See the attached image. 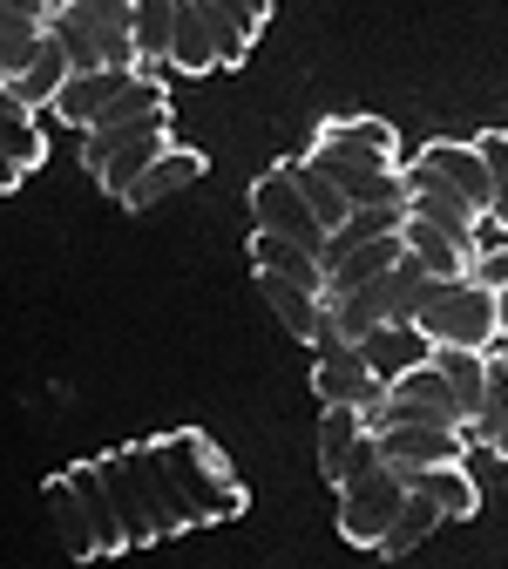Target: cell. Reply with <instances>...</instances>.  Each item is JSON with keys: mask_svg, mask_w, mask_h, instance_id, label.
Instances as JSON below:
<instances>
[{"mask_svg": "<svg viewBox=\"0 0 508 569\" xmlns=\"http://www.w3.org/2000/svg\"><path fill=\"white\" fill-rule=\"evenodd\" d=\"M41 516H48V529L61 536V549H68V556H96V522H89V509H82L76 481H68V468L41 488Z\"/></svg>", "mask_w": 508, "mask_h": 569, "instance_id": "cell-21", "label": "cell"}, {"mask_svg": "<svg viewBox=\"0 0 508 569\" xmlns=\"http://www.w3.org/2000/svg\"><path fill=\"white\" fill-rule=\"evenodd\" d=\"M312 157H346V163H373V170H400V136L380 116H326L312 129Z\"/></svg>", "mask_w": 508, "mask_h": 569, "instance_id": "cell-9", "label": "cell"}, {"mask_svg": "<svg viewBox=\"0 0 508 569\" xmlns=\"http://www.w3.org/2000/svg\"><path fill=\"white\" fill-rule=\"evenodd\" d=\"M380 455L400 468H427V461H461L468 455V427H441V420H400L380 427Z\"/></svg>", "mask_w": 508, "mask_h": 569, "instance_id": "cell-12", "label": "cell"}, {"mask_svg": "<svg viewBox=\"0 0 508 569\" xmlns=\"http://www.w3.org/2000/svg\"><path fill=\"white\" fill-rule=\"evenodd\" d=\"M407 258V238L400 231H387V238H359L332 271H326V292H352V284H373L380 271H394Z\"/></svg>", "mask_w": 508, "mask_h": 569, "instance_id": "cell-24", "label": "cell"}, {"mask_svg": "<svg viewBox=\"0 0 508 569\" xmlns=\"http://www.w3.org/2000/svg\"><path fill=\"white\" fill-rule=\"evenodd\" d=\"M420 332L434 346H501V312L495 292L468 271V278H434L427 299H420Z\"/></svg>", "mask_w": 508, "mask_h": 569, "instance_id": "cell-3", "label": "cell"}, {"mask_svg": "<svg viewBox=\"0 0 508 569\" xmlns=\"http://www.w3.org/2000/svg\"><path fill=\"white\" fill-rule=\"evenodd\" d=\"M448 516H441V502H427V495H407V509L394 516V529H387V542H380V556H414L434 529H441Z\"/></svg>", "mask_w": 508, "mask_h": 569, "instance_id": "cell-30", "label": "cell"}, {"mask_svg": "<svg viewBox=\"0 0 508 569\" xmlns=\"http://www.w3.org/2000/svg\"><path fill=\"white\" fill-rule=\"evenodd\" d=\"M177 0H136V68H170Z\"/></svg>", "mask_w": 508, "mask_h": 569, "instance_id": "cell-27", "label": "cell"}, {"mask_svg": "<svg viewBox=\"0 0 508 569\" xmlns=\"http://www.w3.org/2000/svg\"><path fill=\"white\" fill-rule=\"evenodd\" d=\"M407 475L380 455V461H367V468H352L346 481H339V536L346 542H359V549H380L387 542V529H394V516L407 509Z\"/></svg>", "mask_w": 508, "mask_h": 569, "instance_id": "cell-4", "label": "cell"}, {"mask_svg": "<svg viewBox=\"0 0 508 569\" xmlns=\"http://www.w3.org/2000/svg\"><path fill=\"white\" fill-rule=\"evenodd\" d=\"M367 461H380V435L367 427V413L319 400V475L339 488L352 468H367Z\"/></svg>", "mask_w": 508, "mask_h": 569, "instance_id": "cell-11", "label": "cell"}, {"mask_svg": "<svg viewBox=\"0 0 508 569\" xmlns=\"http://www.w3.org/2000/svg\"><path fill=\"white\" fill-rule=\"evenodd\" d=\"M427 177H441L455 197H468L481 218L495 210V183H488V150H481V136L475 142H461V136H434V142H420V157H414Z\"/></svg>", "mask_w": 508, "mask_h": 569, "instance_id": "cell-10", "label": "cell"}, {"mask_svg": "<svg viewBox=\"0 0 508 569\" xmlns=\"http://www.w3.org/2000/svg\"><path fill=\"white\" fill-rule=\"evenodd\" d=\"M501 420H508V339L488 346V387H481V407L468 413V448H488L495 455Z\"/></svg>", "mask_w": 508, "mask_h": 569, "instance_id": "cell-26", "label": "cell"}, {"mask_svg": "<svg viewBox=\"0 0 508 569\" xmlns=\"http://www.w3.org/2000/svg\"><path fill=\"white\" fill-rule=\"evenodd\" d=\"M359 360L394 387L400 373H414L420 360H434V339L420 332V319H387V326H373L367 339H359Z\"/></svg>", "mask_w": 508, "mask_h": 569, "instance_id": "cell-15", "label": "cell"}, {"mask_svg": "<svg viewBox=\"0 0 508 569\" xmlns=\"http://www.w3.org/2000/svg\"><path fill=\"white\" fill-rule=\"evenodd\" d=\"M197 177H203V157H197V150H183V142H170V150L136 177V190L122 197V210H157V203H170L177 190H190Z\"/></svg>", "mask_w": 508, "mask_h": 569, "instance_id": "cell-20", "label": "cell"}, {"mask_svg": "<svg viewBox=\"0 0 508 569\" xmlns=\"http://www.w3.org/2000/svg\"><path fill=\"white\" fill-rule=\"evenodd\" d=\"M68 481H76L82 509H89V522H96V556H122V549H129V529H122V509H116L109 468H102V461H76V468H68Z\"/></svg>", "mask_w": 508, "mask_h": 569, "instance_id": "cell-18", "label": "cell"}, {"mask_svg": "<svg viewBox=\"0 0 508 569\" xmlns=\"http://www.w3.org/2000/svg\"><path fill=\"white\" fill-rule=\"evenodd\" d=\"M170 68L183 76H217V28L203 14V0H177V41H170Z\"/></svg>", "mask_w": 508, "mask_h": 569, "instance_id": "cell-22", "label": "cell"}, {"mask_svg": "<svg viewBox=\"0 0 508 569\" xmlns=\"http://www.w3.org/2000/svg\"><path fill=\"white\" fill-rule=\"evenodd\" d=\"M481 150H488V183H495V210H488V224L508 231V129H488L481 136Z\"/></svg>", "mask_w": 508, "mask_h": 569, "instance_id": "cell-32", "label": "cell"}, {"mask_svg": "<svg viewBox=\"0 0 508 569\" xmlns=\"http://www.w3.org/2000/svg\"><path fill=\"white\" fill-rule=\"evenodd\" d=\"M157 448H163L177 488L190 495L197 522H231V516H245V481L231 475V461H225V448H217V441H203L197 427H183V435H163Z\"/></svg>", "mask_w": 508, "mask_h": 569, "instance_id": "cell-1", "label": "cell"}, {"mask_svg": "<svg viewBox=\"0 0 508 569\" xmlns=\"http://www.w3.org/2000/svg\"><path fill=\"white\" fill-rule=\"evenodd\" d=\"M251 231H278V238H292V244H312L326 251V218L312 210V197L299 190L292 163H271L258 183H251Z\"/></svg>", "mask_w": 508, "mask_h": 569, "instance_id": "cell-6", "label": "cell"}, {"mask_svg": "<svg viewBox=\"0 0 508 569\" xmlns=\"http://www.w3.org/2000/svg\"><path fill=\"white\" fill-rule=\"evenodd\" d=\"M102 468H109V488H116V509H122L129 549H142V542H157V522H150V509H142V488H136L129 461H122V455H102Z\"/></svg>", "mask_w": 508, "mask_h": 569, "instance_id": "cell-29", "label": "cell"}, {"mask_svg": "<svg viewBox=\"0 0 508 569\" xmlns=\"http://www.w3.org/2000/svg\"><path fill=\"white\" fill-rule=\"evenodd\" d=\"M41 41H48V21H41V14L0 8V68H8V76H21V68L41 54Z\"/></svg>", "mask_w": 508, "mask_h": 569, "instance_id": "cell-28", "label": "cell"}, {"mask_svg": "<svg viewBox=\"0 0 508 569\" xmlns=\"http://www.w3.org/2000/svg\"><path fill=\"white\" fill-rule=\"evenodd\" d=\"M21 177H28V170H21L8 150H0V190H21Z\"/></svg>", "mask_w": 508, "mask_h": 569, "instance_id": "cell-34", "label": "cell"}, {"mask_svg": "<svg viewBox=\"0 0 508 569\" xmlns=\"http://www.w3.org/2000/svg\"><path fill=\"white\" fill-rule=\"evenodd\" d=\"M495 312H501V339H508V284H495Z\"/></svg>", "mask_w": 508, "mask_h": 569, "instance_id": "cell-35", "label": "cell"}, {"mask_svg": "<svg viewBox=\"0 0 508 569\" xmlns=\"http://www.w3.org/2000/svg\"><path fill=\"white\" fill-rule=\"evenodd\" d=\"M495 455H501V461H508V420H501V435H495Z\"/></svg>", "mask_w": 508, "mask_h": 569, "instance_id": "cell-36", "label": "cell"}, {"mask_svg": "<svg viewBox=\"0 0 508 569\" xmlns=\"http://www.w3.org/2000/svg\"><path fill=\"white\" fill-rule=\"evenodd\" d=\"M285 163H292L299 190L312 197V210H319V218H326V231H339V224L352 218V197H346V190H339V183H332V177H326V170H319L312 157H285Z\"/></svg>", "mask_w": 508, "mask_h": 569, "instance_id": "cell-31", "label": "cell"}, {"mask_svg": "<svg viewBox=\"0 0 508 569\" xmlns=\"http://www.w3.org/2000/svg\"><path fill=\"white\" fill-rule=\"evenodd\" d=\"M136 82V68H122V61H102V68H76V76L61 82V96H54V116L68 122V129H89L122 89Z\"/></svg>", "mask_w": 508, "mask_h": 569, "instance_id": "cell-13", "label": "cell"}, {"mask_svg": "<svg viewBox=\"0 0 508 569\" xmlns=\"http://www.w3.org/2000/svg\"><path fill=\"white\" fill-rule=\"evenodd\" d=\"M400 238H407V258H414L427 278H468V271H475V251H468L461 238H448L441 224H427L414 203H407V224H400Z\"/></svg>", "mask_w": 508, "mask_h": 569, "instance_id": "cell-19", "label": "cell"}, {"mask_svg": "<svg viewBox=\"0 0 508 569\" xmlns=\"http://www.w3.org/2000/svg\"><path fill=\"white\" fill-rule=\"evenodd\" d=\"M251 271H278V278H299L312 292H326V258L312 244L278 238V231H251Z\"/></svg>", "mask_w": 508, "mask_h": 569, "instance_id": "cell-23", "label": "cell"}, {"mask_svg": "<svg viewBox=\"0 0 508 569\" xmlns=\"http://www.w3.org/2000/svg\"><path fill=\"white\" fill-rule=\"evenodd\" d=\"M258 299L278 312V326L292 332L299 346H319V339H326V299L312 292V284L278 278V271H258Z\"/></svg>", "mask_w": 508, "mask_h": 569, "instance_id": "cell-16", "label": "cell"}, {"mask_svg": "<svg viewBox=\"0 0 508 569\" xmlns=\"http://www.w3.org/2000/svg\"><path fill=\"white\" fill-rule=\"evenodd\" d=\"M122 461H129V475H136V488H142V509H150V522H157V542L197 529V509H190V495L177 488V475H170V461H163L157 441L122 448Z\"/></svg>", "mask_w": 508, "mask_h": 569, "instance_id": "cell-8", "label": "cell"}, {"mask_svg": "<svg viewBox=\"0 0 508 569\" xmlns=\"http://www.w3.org/2000/svg\"><path fill=\"white\" fill-rule=\"evenodd\" d=\"M68 76H76V61H68V48L48 34V41H41V54L21 68V76H8V82H14V96L41 116V109H54V96H61V82H68Z\"/></svg>", "mask_w": 508, "mask_h": 569, "instance_id": "cell-25", "label": "cell"}, {"mask_svg": "<svg viewBox=\"0 0 508 569\" xmlns=\"http://www.w3.org/2000/svg\"><path fill=\"white\" fill-rule=\"evenodd\" d=\"M163 150H170V109L142 116V122H122V129H82V170H89L116 203L136 190V177L150 170Z\"/></svg>", "mask_w": 508, "mask_h": 569, "instance_id": "cell-2", "label": "cell"}, {"mask_svg": "<svg viewBox=\"0 0 508 569\" xmlns=\"http://www.w3.org/2000/svg\"><path fill=\"white\" fill-rule=\"evenodd\" d=\"M312 352H319V360H312V393H319V400H332V407H359V413L387 400V380H380L367 360H359V346H352V339L326 332Z\"/></svg>", "mask_w": 508, "mask_h": 569, "instance_id": "cell-7", "label": "cell"}, {"mask_svg": "<svg viewBox=\"0 0 508 569\" xmlns=\"http://www.w3.org/2000/svg\"><path fill=\"white\" fill-rule=\"evenodd\" d=\"M475 278L488 284V292H495V284H508V244H488V251L475 258Z\"/></svg>", "mask_w": 508, "mask_h": 569, "instance_id": "cell-33", "label": "cell"}, {"mask_svg": "<svg viewBox=\"0 0 508 569\" xmlns=\"http://www.w3.org/2000/svg\"><path fill=\"white\" fill-rule=\"evenodd\" d=\"M400 420H441V427H468V400L455 393V380L434 367V360H420L414 373H400L394 387H387V400L380 407H367V427L380 435V427H400Z\"/></svg>", "mask_w": 508, "mask_h": 569, "instance_id": "cell-5", "label": "cell"}, {"mask_svg": "<svg viewBox=\"0 0 508 569\" xmlns=\"http://www.w3.org/2000/svg\"><path fill=\"white\" fill-rule=\"evenodd\" d=\"M400 468V461H394ZM414 495H427V502H441L448 522H475L481 516V481L468 475V455L461 461H427V468H400Z\"/></svg>", "mask_w": 508, "mask_h": 569, "instance_id": "cell-14", "label": "cell"}, {"mask_svg": "<svg viewBox=\"0 0 508 569\" xmlns=\"http://www.w3.org/2000/svg\"><path fill=\"white\" fill-rule=\"evenodd\" d=\"M54 8H61L68 21H82V28L102 41L109 61L136 68V0H54Z\"/></svg>", "mask_w": 508, "mask_h": 569, "instance_id": "cell-17", "label": "cell"}, {"mask_svg": "<svg viewBox=\"0 0 508 569\" xmlns=\"http://www.w3.org/2000/svg\"><path fill=\"white\" fill-rule=\"evenodd\" d=\"M0 82H8V68H0Z\"/></svg>", "mask_w": 508, "mask_h": 569, "instance_id": "cell-37", "label": "cell"}]
</instances>
